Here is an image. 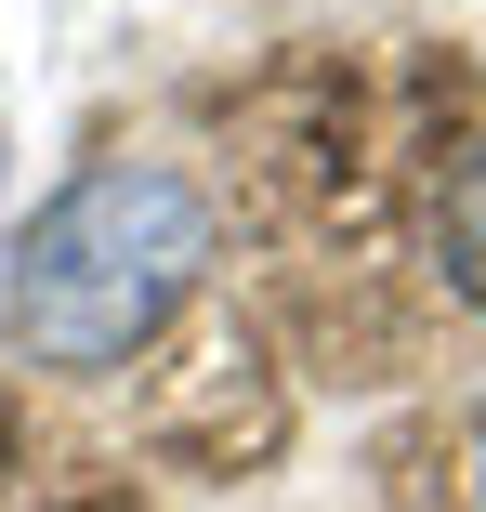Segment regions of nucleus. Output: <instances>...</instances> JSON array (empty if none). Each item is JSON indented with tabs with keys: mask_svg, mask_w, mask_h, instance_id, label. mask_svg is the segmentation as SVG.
Wrapping results in <instances>:
<instances>
[{
	"mask_svg": "<svg viewBox=\"0 0 486 512\" xmlns=\"http://www.w3.org/2000/svg\"><path fill=\"white\" fill-rule=\"evenodd\" d=\"M198 276H211V197L171 158H92L79 184L40 197L14 276H0V329L40 368H132Z\"/></svg>",
	"mask_w": 486,
	"mask_h": 512,
	"instance_id": "f257e3e1",
	"label": "nucleus"
},
{
	"mask_svg": "<svg viewBox=\"0 0 486 512\" xmlns=\"http://www.w3.org/2000/svg\"><path fill=\"white\" fill-rule=\"evenodd\" d=\"M434 263H447V289L486 316V145H460L447 184H434Z\"/></svg>",
	"mask_w": 486,
	"mask_h": 512,
	"instance_id": "f03ea898",
	"label": "nucleus"
},
{
	"mask_svg": "<svg viewBox=\"0 0 486 512\" xmlns=\"http://www.w3.org/2000/svg\"><path fill=\"white\" fill-rule=\"evenodd\" d=\"M473 486H486V421H473Z\"/></svg>",
	"mask_w": 486,
	"mask_h": 512,
	"instance_id": "7ed1b4c3",
	"label": "nucleus"
}]
</instances>
